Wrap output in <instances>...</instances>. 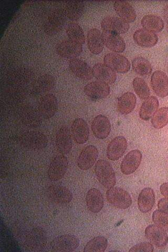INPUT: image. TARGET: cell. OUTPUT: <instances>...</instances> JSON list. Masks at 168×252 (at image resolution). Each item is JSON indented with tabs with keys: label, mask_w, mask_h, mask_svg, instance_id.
<instances>
[{
	"label": "cell",
	"mask_w": 168,
	"mask_h": 252,
	"mask_svg": "<svg viewBox=\"0 0 168 252\" xmlns=\"http://www.w3.org/2000/svg\"><path fill=\"white\" fill-rule=\"evenodd\" d=\"M19 140L24 148L33 151H41L46 147L48 144L47 137L44 133L34 130L23 133Z\"/></svg>",
	"instance_id": "1"
},
{
	"label": "cell",
	"mask_w": 168,
	"mask_h": 252,
	"mask_svg": "<svg viewBox=\"0 0 168 252\" xmlns=\"http://www.w3.org/2000/svg\"><path fill=\"white\" fill-rule=\"evenodd\" d=\"M95 172L99 182L104 187L110 189L115 186V172L109 162L105 160H99L95 164Z\"/></svg>",
	"instance_id": "2"
},
{
	"label": "cell",
	"mask_w": 168,
	"mask_h": 252,
	"mask_svg": "<svg viewBox=\"0 0 168 252\" xmlns=\"http://www.w3.org/2000/svg\"><path fill=\"white\" fill-rule=\"evenodd\" d=\"M106 198L112 206L120 209L129 208L132 204L130 194L124 189L117 187L108 189L106 192Z\"/></svg>",
	"instance_id": "3"
},
{
	"label": "cell",
	"mask_w": 168,
	"mask_h": 252,
	"mask_svg": "<svg viewBox=\"0 0 168 252\" xmlns=\"http://www.w3.org/2000/svg\"><path fill=\"white\" fill-rule=\"evenodd\" d=\"M79 245V240L74 235L65 234L54 239L51 243V251L71 252Z\"/></svg>",
	"instance_id": "4"
},
{
	"label": "cell",
	"mask_w": 168,
	"mask_h": 252,
	"mask_svg": "<svg viewBox=\"0 0 168 252\" xmlns=\"http://www.w3.org/2000/svg\"><path fill=\"white\" fill-rule=\"evenodd\" d=\"M104 63L115 72L126 73L129 72L131 65L130 62L124 55L116 53H110L105 55Z\"/></svg>",
	"instance_id": "5"
},
{
	"label": "cell",
	"mask_w": 168,
	"mask_h": 252,
	"mask_svg": "<svg viewBox=\"0 0 168 252\" xmlns=\"http://www.w3.org/2000/svg\"><path fill=\"white\" fill-rule=\"evenodd\" d=\"M68 159L64 155L60 154L56 156L52 160L48 176L53 181L62 179L66 175L68 167Z\"/></svg>",
	"instance_id": "6"
},
{
	"label": "cell",
	"mask_w": 168,
	"mask_h": 252,
	"mask_svg": "<svg viewBox=\"0 0 168 252\" xmlns=\"http://www.w3.org/2000/svg\"><path fill=\"white\" fill-rule=\"evenodd\" d=\"M48 198L58 204H67L73 199V194L68 189L59 185H52L47 189Z\"/></svg>",
	"instance_id": "7"
},
{
	"label": "cell",
	"mask_w": 168,
	"mask_h": 252,
	"mask_svg": "<svg viewBox=\"0 0 168 252\" xmlns=\"http://www.w3.org/2000/svg\"><path fill=\"white\" fill-rule=\"evenodd\" d=\"M103 31L111 32L118 34H125L130 29L129 23L121 18L108 16L103 19L101 22Z\"/></svg>",
	"instance_id": "8"
},
{
	"label": "cell",
	"mask_w": 168,
	"mask_h": 252,
	"mask_svg": "<svg viewBox=\"0 0 168 252\" xmlns=\"http://www.w3.org/2000/svg\"><path fill=\"white\" fill-rule=\"evenodd\" d=\"M57 51L61 57L69 59H74L81 54L82 45L70 39H65L58 43Z\"/></svg>",
	"instance_id": "9"
},
{
	"label": "cell",
	"mask_w": 168,
	"mask_h": 252,
	"mask_svg": "<svg viewBox=\"0 0 168 252\" xmlns=\"http://www.w3.org/2000/svg\"><path fill=\"white\" fill-rule=\"evenodd\" d=\"M99 155L98 149L95 146L90 145L86 147L78 156V167L83 170L90 169L97 161Z\"/></svg>",
	"instance_id": "10"
},
{
	"label": "cell",
	"mask_w": 168,
	"mask_h": 252,
	"mask_svg": "<svg viewBox=\"0 0 168 252\" xmlns=\"http://www.w3.org/2000/svg\"><path fill=\"white\" fill-rule=\"evenodd\" d=\"M58 109V99L53 94H45L39 101V112L45 119H49L53 117Z\"/></svg>",
	"instance_id": "11"
},
{
	"label": "cell",
	"mask_w": 168,
	"mask_h": 252,
	"mask_svg": "<svg viewBox=\"0 0 168 252\" xmlns=\"http://www.w3.org/2000/svg\"><path fill=\"white\" fill-rule=\"evenodd\" d=\"M71 135L76 143L83 145L89 138V127L87 123L82 118H76L71 125Z\"/></svg>",
	"instance_id": "12"
},
{
	"label": "cell",
	"mask_w": 168,
	"mask_h": 252,
	"mask_svg": "<svg viewBox=\"0 0 168 252\" xmlns=\"http://www.w3.org/2000/svg\"><path fill=\"white\" fill-rule=\"evenodd\" d=\"M151 85L158 96L165 98L168 95V76L163 71L157 70L153 73Z\"/></svg>",
	"instance_id": "13"
},
{
	"label": "cell",
	"mask_w": 168,
	"mask_h": 252,
	"mask_svg": "<svg viewBox=\"0 0 168 252\" xmlns=\"http://www.w3.org/2000/svg\"><path fill=\"white\" fill-rule=\"evenodd\" d=\"M84 91L88 97L93 99H99L106 97L110 93V88L108 84L95 81L87 84Z\"/></svg>",
	"instance_id": "14"
},
{
	"label": "cell",
	"mask_w": 168,
	"mask_h": 252,
	"mask_svg": "<svg viewBox=\"0 0 168 252\" xmlns=\"http://www.w3.org/2000/svg\"><path fill=\"white\" fill-rule=\"evenodd\" d=\"M142 154L139 150H134L128 154L123 159L121 171L126 175H129L137 170L141 163Z\"/></svg>",
	"instance_id": "15"
},
{
	"label": "cell",
	"mask_w": 168,
	"mask_h": 252,
	"mask_svg": "<svg viewBox=\"0 0 168 252\" xmlns=\"http://www.w3.org/2000/svg\"><path fill=\"white\" fill-rule=\"evenodd\" d=\"M69 67L76 77L84 81H90L94 77L93 69L85 62L77 59L71 60Z\"/></svg>",
	"instance_id": "16"
},
{
	"label": "cell",
	"mask_w": 168,
	"mask_h": 252,
	"mask_svg": "<svg viewBox=\"0 0 168 252\" xmlns=\"http://www.w3.org/2000/svg\"><path fill=\"white\" fill-rule=\"evenodd\" d=\"M127 148V142L123 136H118L110 141L107 147V156L111 161H116L124 155Z\"/></svg>",
	"instance_id": "17"
},
{
	"label": "cell",
	"mask_w": 168,
	"mask_h": 252,
	"mask_svg": "<svg viewBox=\"0 0 168 252\" xmlns=\"http://www.w3.org/2000/svg\"><path fill=\"white\" fill-rule=\"evenodd\" d=\"M146 238L158 248H163L167 245L168 236L166 231L156 225H150L145 230Z\"/></svg>",
	"instance_id": "18"
},
{
	"label": "cell",
	"mask_w": 168,
	"mask_h": 252,
	"mask_svg": "<svg viewBox=\"0 0 168 252\" xmlns=\"http://www.w3.org/2000/svg\"><path fill=\"white\" fill-rule=\"evenodd\" d=\"M56 146L60 154L67 155L72 148L71 136L69 129L66 126H63L56 136Z\"/></svg>",
	"instance_id": "19"
},
{
	"label": "cell",
	"mask_w": 168,
	"mask_h": 252,
	"mask_svg": "<svg viewBox=\"0 0 168 252\" xmlns=\"http://www.w3.org/2000/svg\"><path fill=\"white\" fill-rule=\"evenodd\" d=\"M102 36L104 44L110 50L116 53H122L125 50V42L119 34L103 31Z\"/></svg>",
	"instance_id": "20"
},
{
	"label": "cell",
	"mask_w": 168,
	"mask_h": 252,
	"mask_svg": "<svg viewBox=\"0 0 168 252\" xmlns=\"http://www.w3.org/2000/svg\"><path fill=\"white\" fill-rule=\"evenodd\" d=\"M92 130L96 138L100 139L107 138L111 131V125L108 118L102 115L96 117L92 124Z\"/></svg>",
	"instance_id": "21"
},
{
	"label": "cell",
	"mask_w": 168,
	"mask_h": 252,
	"mask_svg": "<svg viewBox=\"0 0 168 252\" xmlns=\"http://www.w3.org/2000/svg\"><path fill=\"white\" fill-rule=\"evenodd\" d=\"M94 76L99 81L108 84H113L116 80L117 76L115 71L105 64L98 63L93 67Z\"/></svg>",
	"instance_id": "22"
},
{
	"label": "cell",
	"mask_w": 168,
	"mask_h": 252,
	"mask_svg": "<svg viewBox=\"0 0 168 252\" xmlns=\"http://www.w3.org/2000/svg\"><path fill=\"white\" fill-rule=\"evenodd\" d=\"M134 42L143 47H152L156 45L158 37L155 33L145 29H139L134 34Z\"/></svg>",
	"instance_id": "23"
},
{
	"label": "cell",
	"mask_w": 168,
	"mask_h": 252,
	"mask_svg": "<svg viewBox=\"0 0 168 252\" xmlns=\"http://www.w3.org/2000/svg\"><path fill=\"white\" fill-rule=\"evenodd\" d=\"M86 204L88 209L93 214H97L102 210L104 201L102 195L99 189L93 188L88 191Z\"/></svg>",
	"instance_id": "24"
},
{
	"label": "cell",
	"mask_w": 168,
	"mask_h": 252,
	"mask_svg": "<svg viewBox=\"0 0 168 252\" xmlns=\"http://www.w3.org/2000/svg\"><path fill=\"white\" fill-rule=\"evenodd\" d=\"M155 203V194L153 189L149 188L143 189L138 199L139 210L144 214H146L153 209Z\"/></svg>",
	"instance_id": "25"
},
{
	"label": "cell",
	"mask_w": 168,
	"mask_h": 252,
	"mask_svg": "<svg viewBox=\"0 0 168 252\" xmlns=\"http://www.w3.org/2000/svg\"><path fill=\"white\" fill-rule=\"evenodd\" d=\"M87 45L94 54H100L103 49L104 43L102 33L97 29H92L87 34Z\"/></svg>",
	"instance_id": "26"
},
{
	"label": "cell",
	"mask_w": 168,
	"mask_h": 252,
	"mask_svg": "<svg viewBox=\"0 0 168 252\" xmlns=\"http://www.w3.org/2000/svg\"><path fill=\"white\" fill-rule=\"evenodd\" d=\"M115 10L120 17L128 23L134 22L137 14L133 6L126 1H116L114 3Z\"/></svg>",
	"instance_id": "27"
},
{
	"label": "cell",
	"mask_w": 168,
	"mask_h": 252,
	"mask_svg": "<svg viewBox=\"0 0 168 252\" xmlns=\"http://www.w3.org/2000/svg\"><path fill=\"white\" fill-rule=\"evenodd\" d=\"M137 102L134 94L131 92H127L119 98L117 108L119 112L122 115H128L133 111Z\"/></svg>",
	"instance_id": "28"
},
{
	"label": "cell",
	"mask_w": 168,
	"mask_h": 252,
	"mask_svg": "<svg viewBox=\"0 0 168 252\" xmlns=\"http://www.w3.org/2000/svg\"><path fill=\"white\" fill-rule=\"evenodd\" d=\"M141 24L144 29L154 33L161 32L164 28L163 19L154 14L145 15L142 19Z\"/></svg>",
	"instance_id": "29"
},
{
	"label": "cell",
	"mask_w": 168,
	"mask_h": 252,
	"mask_svg": "<svg viewBox=\"0 0 168 252\" xmlns=\"http://www.w3.org/2000/svg\"><path fill=\"white\" fill-rule=\"evenodd\" d=\"M159 101L155 96H150L144 101L140 107L139 116L141 119L148 121L157 111Z\"/></svg>",
	"instance_id": "30"
},
{
	"label": "cell",
	"mask_w": 168,
	"mask_h": 252,
	"mask_svg": "<svg viewBox=\"0 0 168 252\" xmlns=\"http://www.w3.org/2000/svg\"><path fill=\"white\" fill-rule=\"evenodd\" d=\"M85 10V5L81 1H68L66 2L65 12L67 17L71 20H77L82 17Z\"/></svg>",
	"instance_id": "31"
},
{
	"label": "cell",
	"mask_w": 168,
	"mask_h": 252,
	"mask_svg": "<svg viewBox=\"0 0 168 252\" xmlns=\"http://www.w3.org/2000/svg\"><path fill=\"white\" fill-rule=\"evenodd\" d=\"M132 66L134 72L141 76H148L153 72L150 62L142 57L134 58L132 61Z\"/></svg>",
	"instance_id": "32"
},
{
	"label": "cell",
	"mask_w": 168,
	"mask_h": 252,
	"mask_svg": "<svg viewBox=\"0 0 168 252\" xmlns=\"http://www.w3.org/2000/svg\"><path fill=\"white\" fill-rule=\"evenodd\" d=\"M67 33L70 40L83 44L85 42L84 31L77 23L71 22L67 28Z\"/></svg>",
	"instance_id": "33"
},
{
	"label": "cell",
	"mask_w": 168,
	"mask_h": 252,
	"mask_svg": "<svg viewBox=\"0 0 168 252\" xmlns=\"http://www.w3.org/2000/svg\"><path fill=\"white\" fill-rule=\"evenodd\" d=\"M108 241L103 236H99L88 242L84 248V252H102L105 251Z\"/></svg>",
	"instance_id": "34"
},
{
	"label": "cell",
	"mask_w": 168,
	"mask_h": 252,
	"mask_svg": "<svg viewBox=\"0 0 168 252\" xmlns=\"http://www.w3.org/2000/svg\"><path fill=\"white\" fill-rule=\"evenodd\" d=\"M151 124L157 129L165 127L168 124V108L164 107L158 109L152 117Z\"/></svg>",
	"instance_id": "35"
},
{
	"label": "cell",
	"mask_w": 168,
	"mask_h": 252,
	"mask_svg": "<svg viewBox=\"0 0 168 252\" xmlns=\"http://www.w3.org/2000/svg\"><path fill=\"white\" fill-rule=\"evenodd\" d=\"M133 87L136 94L141 99H147L150 97V91L145 80L140 77H136L133 81Z\"/></svg>",
	"instance_id": "36"
},
{
	"label": "cell",
	"mask_w": 168,
	"mask_h": 252,
	"mask_svg": "<svg viewBox=\"0 0 168 252\" xmlns=\"http://www.w3.org/2000/svg\"><path fill=\"white\" fill-rule=\"evenodd\" d=\"M55 85V80L52 76L44 75L38 79L37 88L39 91L45 92L53 89Z\"/></svg>",
	"instance_id": "37"
},
{
	"label": "cell",
	"mask_w": 168,
	"mask_h": 252,
	"mask_svg": "<svg viewBox=\"0 0 168 252\" xmlns=\"http://www.w3.org/2000/svg\"><path fill=\"white\" fill-rule=\"evenodd\" d=\"M153 220L156 225L168 232V215L159 210L153 213Z\"/></svg>",
	"instance_id": "38"
},
{
	"label": "cell",
	"mask_w": 168,
	"mask_h": 252,
	"mask_svg": "<svg viewBox=\"0 0 168 252\" xmlns=\"http://www.w3.org/2000/svg\"><path fill=\"white\" fill-rule=\"evenodd\" d=\"M154 248L151 243L149 242H143L134 246L129 251L130 252H153Z\"/></svg>",
	"instance_id": "39"
},
{
	"label": "cell",
	"mask_w": 168,
	"mask_h": 252,
	"mask_svg": "<svg viewBox=\"0 0 168 252\" xmlns=\"http://www.w3.org/2000/svg\"><path fill=\"white\" fill-rule=\"evenodd\" d=\"M158 209L168 215V199L163 198L160 200L158 203Z\"/></svg>",
	"instance_id": "40"
},
{
	"label": "cell",
	"mask_w": 168,
	"mask_h": 252,
	"mask_svg": "<svg viewBox=\"0 0 168 252\" xmlns=\"http://www.w3.org/2000/svg\"><path fill=\"white\" fill-rule=\"evenodd\" d=\"M161 193L166 198L168 199V183H164L160 188Z\"/></svg>",
	"instance_id": "41"
},
{
	"label": "cell",
	"mask_w": 168,
	"mask_h": 252,
	"mask_svg": "<svg viewBox=\"0 0 168 252\" xmlns=\"http://www.w3.org/2000/svg\"><path fill=\"white\" fill-rule=\"evenodd\" d=\"M165 13L167 16L166 17H168V3L166 5L165 7Z\"/></svg>",
	"instance_id": "42"
}]
</instances>
